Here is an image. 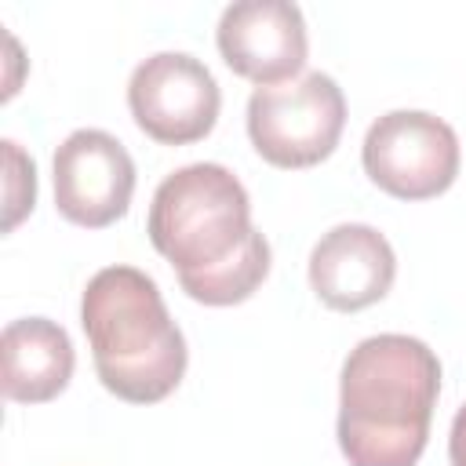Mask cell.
Wrapping results in <instances>:
<instances>
[{"label":"cell","instance_id":"1","mask_svg":"<svg viewBox=\"0 0 466 466\" xmlns=\"http://www.w3.org/2000/svg\"><path fill=\"white\" fill-rule=\"evenodd\" d=\"M146 233L204 306H237L269 273V240L251 226L248 189L222 164L171 171L153 193Z\"/></svg>","mask_w":466,"mask_h":466},{"label":"cell","instance_id":"2","mask_svg":"<svg viewBox=\"0 0 466 466\" xmlns=\"http://www.w3.org/2000/svg\"><path fill=\"white\" fill-rule=\"evenodd\" d=\"M441 393L437 353L411 335H371L339 375V448L350 466H415Z\"/></svg>","mask_w":466,"mask_h":466},{"label":"cell","instance_id":"3","mask_svg":"<svg viewBox=\"0 0 466 466\" xmlns=\"http://www.w3.org/2000/svg\"><path fill=\"white\" fill-rule=\"evenodd\" d=\"M98 382L127 404H157L186 375V339L157 280L135 266L98 269L80 299Z\"/></svg>","mask_w":466,"mask_h":466},{"label":"cell","instance_id":"4","mask_svg":"<svg viewBox=\"0 0 466 466\" xmlns=\"http://www.w3.org/2000/svg\"><path fill=\"white\" fill-rule=\"evenodd\" d=\"M346 127L342 87L328 73L255 87L248 98V138L255 153L284 171L328 160Z\"/></svg>","mask_w":466,"mask_h":466},{"label":"cell","instance_id":"5","mask_svg":"<svg viewBox=\"0 0 466 466\" xmlns=\"http://www.w3.org/2000/svg\"><path fill=\"white\" fill-rule=\"evenodd\" d=\"M364 175L397 200H430L459 175V138L451 124L422 109L382 113L360 146Z\"/></svg>","mask_w":466,"mask_h":466},{"label":"cell","instance_id":"6","mask_svg":"<svg viewBox=\"0 0 466 466\" xmlns=\"http://www.w3.org/2000/svg\"><path fill=\"white\" fill-rule=\"evenodd\" d=\"M127 109L153 142L189 146L211 135L222 91L200 58L186 51H157L135 66L127 80Z\"/></svg>","mask_w":466,"mask_h":466},{"label":"cell","instance_id":"7","mask_svg":"<svg viewBox=\"0 0 466 466\" xmlns=\"http://www.w3.org/2000/svg\"><path fill=\"white\" fill-rule=\"evenodd\" d=\"M55 208L66 222L106 229L127 215L135 193V160L120 138L98 127L73 131L51 160Z\"/></svg>","mask_w":466,"mask_h":466},{"label":"cell","instance_id":"8","mask_svg":"<svg viewBox=\"0 0 466 466\" xmlns=\"http://www.w3.org/2000/svg\"><path fill=\"white\" fill-rule=\"evenodd\" d=\"M215 44L222 62L258 87L291 80L306 66V22L288 0H237L222 11Z\"/></svg>","mask_w":466,"mask_h":466},{"label":"cell","instance_id":"9","mask_svg":"<svg viewBox=\"0 0 466 466\" xmlns=\"http://www.w3.org/2000/svg\"><path fill=\"white\" fill-rule=\"evenodd\" d=\"M397 277V255L390 240L364 222H342L328 229L309 251V288L339 313H357L386 299Z\"/></svg>","mask_w":466,"mask_h":466},{"label":"cell","instance_id":"10","mask_svg":"<svg viewBox=\"0 0 466 466\" xmlns=\"http://www.w3.org/2000/svg\"><path fill=\"white\" fill-rule=\"evenodd\" d=\"M4 357V397L15 404H44L55 400L73 379V342L62 324L47 317H22L11 320L0 335Z\"/></svg>","mask_w":466,"mask_h":466},{"label":"cell","instance_id":"11","mask_svg":"<svg viewBox=\"0 0 466 466\" xmlns=\"http://www.w3.org/2000/svg\"><path fill=\"white\" fill-rule=\"evenodd\" d=\"M4 157H7V218L4 229H15L22 222L25 211H33L36 200V167L33 160L18 149V142H4Z\"/></svg>","mask_w":466,"mask_h":466},{"label":"cell","instance_id":"12","mask_svg":"<svg viewBox=\"0 0 466 466\" xmlns=\"http://www.w3.org/2000/svg\"><path fill=\"white\" fill-rule=\"evenodd\" d=\"M448 459H451V466H466V404L451 419V430H448Z\"/></svg>","mask_w":466,"mask_h":466}]
</instances>
